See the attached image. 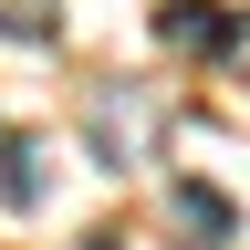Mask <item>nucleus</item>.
Masks as SVG:
<instances>
[{
  "instance_id": "nucleus-5",
  "label": "nucleus",
  "mask_w": 250,
  "mask_h": 250,
  "mask_svg": "<svg viewBox=\"0 0 250 250\" xmlns=\"http://www.w3.org/2000/svg\"><path fill=\"white\" fill-rule=\"evenodd\" d=\"M52 21H62V0H0V31H11V42H42Z\"/></svg>"
},
{
  "instance_id": "nucleus-4",
  "label": "nucleus",
  "mask_w": 250,
  "mask_h": 250,
  "mask_svg": "<svg viewBox=\"0 0 250 250\" xmlns=\"http://www.w3.org/2000/svg\"><path fill=\"white\" fill-rule=\"evenodd\" d=\"M136 125H146V115L104 94V104H94V156H104V167H136V156H146V146H136Z\"/></svg>"
},
{
  "instance_id": "nucleus-1",
  "label": "nucleus",
  "mask_w": 250,
  "mask_h": 250,
  "mask_svg": "<svg viewBox=\"0 0 250 250\" xmlns=\"http://www.w3.org/2000/svg\"><path fill=\"white\" fill-rule=\"evenodd\" d=\"M156 42L167 52H229V11L219 0H167L156 11Z\"/></svg>"
},
{
  "instance_id": "nucleus-3",
  "label": "nucleus",
  "mask_w": 250,
  "mask_h": 250,
  "mask_svg": "<svg viewBox=\"0 0 250 250\" xmlns=\"http://www.w3.org/2000/svg\"><path fill=\"white\" fill-rule=\"evenodd\" d=\"M42 188H52L42 136H0V198H11V208H42Z\"/></svg>"
},
{
  "instance_id": "nucleus-7",
  "label": "nucleus",
  "mask_w": 250,
  "mask_h": 250,
  "mask_svg": "<svg viewBox=\"0 0 250 250\" xmlns=\"http://www.w3.org/2000/svg\"><path fill=\"white\" fill-rule=\"evenodd\" d=\"M73 250H125V229H83V240H73Z\"/></svg>"
},
{
  "instance_id": "nucleus-6",
  "label": "nucleus",
  "mask_w": 250,
  "mask_h": 250,
  "mask_svg": "<svg viewBox=\"0 0 250 250\" xmlns=\"http://www.w3.org/2000/svg\"><path fill=\"white\" fill-rule=\"evenodd\" d=\"M229 62H240V73H250V21H229Z\"/></svg>"
},
{
  "instance_id": "nucleus-2",
  "label": "nucleus",
  "mask_w": 250,
  "mask_h": 250,
  "mask_svg": "<svg viewBox=\"0 0 250 250\" xmlns=\"http://www.w3.org/2000/svg\"><path fill=\"white\" fill-rule=\"evenodd\" d=\"M167 208H177V229H188V240H208V250L240 229V198H229V188H208V177H177V198H167Z\"/></svg>"
}]
</instances>
